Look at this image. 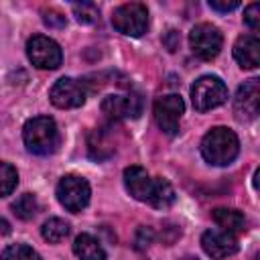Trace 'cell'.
<instances>
[{"label": "cell", "mask_w": 260, "mask_h": 260, "mask_svg": "<svg viewBox=\"0 0 260 260\" xmlns=\"http://www.w3.org/2000/svg\"><path fill=\"white\" fill-rule=\"evenodd\" d=\"M240 152V140L234 130L225 126L211 128L201 140V154L209 165L225 167Z\"/></svg>", "instance_id": "1"}, {"label": "cell", "mask_w": 260, "mask_h": 260, "mask_svg": "<svg viewBox=\"0 0 260 260\" xmlns=\"http://www.w3.org/2000/svg\"><path fill=\"white\" fill-rule=\"evenodd\" d=\"M24 146L39 156H47L57 150L59 146V128L53 118L49 116H35L26 120L22 128Z\"/></svg>", "instance_id": "2"}, {"label": "cell", "mask_w": 260, "mask_h": 260, "mask_svg": "<svg viewBox=\"0 0 260 260\" xmlns=\"http://www.w3.org/2000/svg\"><path fill=\"white\" fill-rule=\"evenodd\" d=\"M228 100V87L217 75H203L191 85V102L197 112H209Z\"/></svg>", "instance_id": "3"}, {"label": "cell", "mask_w": 260, "mask_h": 260, "mask_svg": "<svg viewBox=\"0 0 260 260\" xmlns=\"http://www.w3.org/2000/svg\"><path fill=\"white\" fill-rule=\"evenodd\" d=\"M112 24L126 37H142L148 28V10L140 2H126L112 12Z\"/></svg>", "instance_id": "4"}, {"label": "cell", "mask_w": 260, "mask_h": 260, "mask_svg": "<svg viewBox=\"0 0 260 260\" xmlns=\"http://www.w3.org/2000/svg\"><path fill=\"white\" fill-rule=\"evenodd\" d=\"M189 45H191V51L199 59L211 61V59H215L219 55L221 45H223V37H221L217 26H213L209 22H201V24H195L191 28Z\"/></svg>", "instance_id": "5"}, {"label": "cell", "mask_w": 260, "mask_h": 260, "mask_svg": "<svg viewBox=\"0 0 260 260\" xmlns=\"http://www.w3.org/2000/svg\"><path fill=\"white\" fill-rule=\"evenodd\" d=\"M89 195H91V189L83 177L65 175L57 183V199L67 211H73V213L81 211L89 203Z\"/></svg>", "instance_id": "6"}, {"label": "cell", "mask_w": 260, "mask_h": 260, "mask_svg": "<svg viewBox=\"0 0 260 260\" xmlns=\"http://www.w3.org/2000/svg\"><path fill=\"white\" fill-rule=\"evenodd\" d=\"M26 55H28L30 63L39 69H57L63 61L61 47L45 35H35L32 39H28Z\"/></svg>", "instance_id": "7"}, {"label": "cell", "mask_w": 260, "mask_h": 260, "mask_svg": "<svg viewBox=\"0 0 260 260\" xmlns=\"http://www.w3.org/2000/svg\"><path fill=\"white\" fill-rule=\"evenodd\" d=\"M183 112H185V104H183L181 95H177V93L156 98L154 108H152V114H154V120H156L158 128L167 134H177L179 132V122H181Z\"/></svg>", "instance_id": "8"}, {"label": "cell", "mask_w": 260, "mask_h": 260, "mask_svg": "<svg viewBox=\"0 0 260 260\" xmlns=\"http://www.w3.org/2000/svg\"><path fill=\"white\" fill-rule=\"evenodd\" d=\"M49 98H51V104L61 110L79 108L87 98V89L83 81H77L73 77H61L53 83Z\"/></svg>", "instance_id": "9"}, {"label": "cell", "mask_w": 260, "mask_h": 260, "mask_svg": "<svg viewBox=\"0 0 260 260\" xmlns=\"http://www.w3.org/2000/svg\"><path fill=\"white\" fill-rule=\"evenodd\" d=\"M260 110V81L256 77L244 81L234 98V114L240 122H250Z\"/></svg>", "instance_id": "10"}, {"label": "cell", "mask_w": 260, "mask_h": 260, "mask_svg": "<svg viewBox=\"0 0 260 260\" xmlns=\"http://www.w3.org/2000/svg\"><path fill=\"white\" fill-rule=\"evenodd\" d=\"M102 112L114 120L138 118L142 114V98L134 91L130 93H112L102 100Z\"/></svg>", "instance_id": "11"}, {"label": "cell", "mask_w": 260, "mask_h": 260, "mask_svg": "<svg viewBox=\"0 0 260 260\" xmlns=\"http://www.w3.org/2000/svg\"><path fill=\"white\" fill-rule=\"evenodd\" d=\"M201 248L207 256L223 260L238 252V240L234 238V234H228L223 230H207L201 236Z\"/></svg>", "instance_id": "12"}, {"label": "cell", "mask_w": 260, "mask_h": 260, "mask_svg": "<svg viewBox=\"0 0 260 260\" xmlns=\"http://www.w3.org/2000/svg\"><path fill=\"white\" fill-rule=\"evenodd\" d=\"M124 185H126V191L138 199V201H150V195H152V187H154V179L148 177V173L134 165V167H128L124 171Z\"/></svg>", "instance_id": "13"}, {"label": "cell", "mask_w": 260, "mask_h": 260, "mask_svg": "<svg viewBox=\"0 0 260 260\" xmlns=\"http://www.w3.org/2000/svg\"><path fill=\"white\" fill-rule=\"evenodd\" d=\"M234 59L244 69H256L260 63V41L254 35L238 37L234 45Z\"/></svg>", "instance_id": "14"}, {"label": "cell", "mask_w": 260, "mask_h": 260, "mask_svg": "<svg viewBox=\"0 0 260 260\" xmlns=\"http://www.w3.org/2000/svg\"><path fill=\"white\" fill-rule=\"evenodd\" d=\"M213 221L228 234H240L246 230V217L242 211L238 209H230V207H217L213 209Z\"/></svg>", "instance_id": "15"}, {"label": "cell", "mask_w": 260, "mask_h": 260, "mask_svg": "<svg viewBox=\"0 0 260 260\" xmlns=\"http://www.w3.org/2000/svg\"><path fill=\"white\" fill-rule=\"evenodd\" d=\"M73 252L79 260H106V252H104L102 244L89 234H79L75 238Z\"/></svg>", "instance_id": "16"}, {"label": "cell", "mask_w": 260, "mask_h": 260, "mask_svg": "<svg viewBox=\"0 0 260 260\" xmlns=\"http://www.w3.org/2000/svg\"><path fill=\"white\" fill-rule=\"evenodd\" d=\"M175 201V191L171 187L169 181L165 179H154V187H152V195H150V205L158 207V209H167L171 207Z\"/></svg>", "instance_id": "17"}, {"label": "cell", "mask_w": 260, "mask_h": 260, "mask_svg": "<svg viewBox=\"0 0 260 260\" xmlns=\"http://www.w3.org/2000/svg\"><path fill=\"white\" fill-rule=\"evenodd\" d=\"M39 211V201L32 193H22L20 197H16V201H12V213L18 219H32Z\"/></svg>", "instance_id": "18"}, {"label": "cell", "mask_w": 260, "mask_h": 260, "mask_svg": "<svg viewBox=\"0 0 260 260\" xmlns=\"http://www.w3.org/2000/svg\"><path fill=\"white\" fill-rule=\"evenodd\" d=\"M41 234H43V238H45L47 242L57 244V242H61V240L67 238V234H69V223H67L65 219H61V217H51V219H47V221L43 223Z\"/></svg>", "instance_id": "19"}, {"label": "cell", "mask_w": 260, "mask_h": 260, "mask_svg": "<svg viewBox=\"0 0 260 260\" xmlns=\"http://www.w3.org/2000/svg\"><path fill=\"white\" fill-rule=\"evenodd\" d=\"M16 183H18V173L12 165L0 160V197H6L10 195L14 189H16Z\"/></svg>", "instance_id": "20"}, {"label": "cell", "mask_w": 260, "mask_h": 260, "mask_svg": "<svg viewBox=\"0 0 260 260\" xmlns=\"http://www.w3.org/2000/svg\"><path fill=\"white\" fill-rule=\"evenodd\" d=\"M0 260H41V256L26 244H12L4 248L0 254Z\"/></svg>", "instance_id": "21"}, {"label": "cell", "mask_w": 260, "mask_h": 260, "mask_svg": "<svg viewBox=\"0 0 260 260\" xmlns=\"http://www.w3.org/2000/svg\"><path fill=\"white\" fill-rule=\"evenodd\" d=\"M71 8H73L75 18H77L79 22H83V24H93V22H98V20H100V10H98V6H95L93 2L73 4Z\"/></svg>", "instance_id": "22"}, {"label": "cell", "mask_w": 260, "mask_h": 260, "mask_svg": "<svg viewBox=\"0 0 260 260\" xmlns=\"http://www.w3.org/2000/svg\"><path fill=\"white\" fill-rule=\"evenodd\" d=\"M244 22L252 30H258V26H260V4L258 2H252L250 6H246V10H244Z\"/></svg>", "instance_id": "23"}, {"label": "cell", "mask_w": 260, "mask_h": 260, "mask_svg": "<svg viewBox=\"0 0 260 260\" xmlns=\"http://www.w3.org/2000/svg\"><path fill=\"white\" fill-rule=\"evenodd\" d=\"M43 22H45V24H49V26L61 28V26H65V16H63L61 12H57V10L49 8V10H43Z\"/></svg>", "instance_id": "24"}, {"label": "cell", "mask_w": 260, "mask_h": 260, "mask_svg": "<svg viewBox=\"0 0 260 260\" xmlns=\"http://www.w3.org/2000/svg\"><path fill=\"white\" fill-rule=\"evenodd\" d=\"M209 6L217 12H230V10H236L240 6V2H219V0H209Z\"/></svg>", "instance_id": "25"}, {"label": "cell", "mask_w": 260, "mask_h": 260, "mask_svg": "<svg viewBox=\"0 0 260 260\" xmlns=\"http://www.w3.org/2000/svg\"><path fill=\"white\" fill-rule=\"evenodd\" d=\"M0 232H2V234H8V232H10V230H8V223H6L4 219H0Z\"/></svg>", "instance_id": "26"}, {"label": "cell", "mask_w": 260, "mask_h": 260, "mask_svg": "<svg viewBox=\"0 0 260 260\" xmlns=\"http://www.w3.org/2000/svg\"><path fill=\"white\" fill-rule=\"evenodd\" d=\"M181 260H197V258H191V256H185V258H181Z\"/></svg>", "instance_id": "27"}]
</instances>
